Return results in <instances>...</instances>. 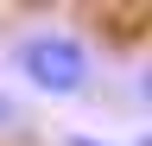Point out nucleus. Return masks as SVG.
<instances>
[{
  "label": "nucleus",
  "mask_w": 152,
  "mask_h": 146,
  "mask_svg": "<svg viewBox=\"0 0 152 146\" xmlns=\"http://www.w3.org/2000/svg\"><path fill=\"white\" fill-rule=\"evenodd\" d=\"M13 70L38 95H51V102H76V95L95 89V51H89L83 32H70V26H32V32H19L13 38Z\"/></svg>",
  "instance_id": "1"
},
{
  "label": "nucleus",
  "mask_w": 152,
  "mask_h": 146,
  "mask_svg": "<svg viewBox=\"0 0 152 146\" xmlns=\"http://www.w3.org/2000/svg\"><path fill=\"white\" fill-rule=\"evenodd\" d=\"M19 127V108H13V95H7V83H0V134H13Z\"/></svg>",
  "instance_id": "2"
},
{
  "label": "nucleus",
  "mask_w": 152,
  "mask_h": 146,
  "mask_svg": "<svg viewBox=\"0 0 152 146\" xmlns=\"http://www.w3.org/2000/svg\"><path fill=\"white\" fill-rule=\"evenodd\" d=\"M64 146H108V140H89V134H70Z\"/></svg>",
  "instance_id": "3"
}]
</instances>
